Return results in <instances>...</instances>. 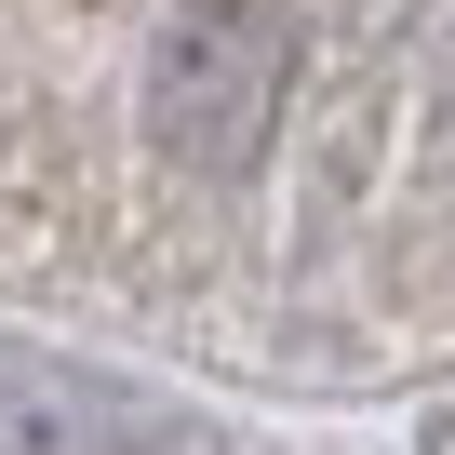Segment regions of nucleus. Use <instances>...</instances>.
Listing matches in <instances>:
<instances>
[{
  "instance_id": "f03ea898",
  "label": "nucleus",
  "mask_w": 455,
  "mask_h": 455,
  "mask_svg": "<svg viewBox=\"0 0 455 455\" xmlns=\"http://www.w3.org/2000/svg\"><path fill=\"white\" fill-rule=\"evenodd\" d=\"M0 455H174L148 402L94 388V375H54L28 348H0Z\"/></svg>"
},
{
  "instance_id": "f257e3e1",
  "label": "nucleus",
  "mask_w": 455,
  "mask_h": 455,
  "mask_svg": "<svg viewBox=\"0 0 455 455\" xmlns=\"http://www.w3.org/2000/svg\"><path fill=\"white\" fill-rule=\"evenodd\" d=\"M295 81V0H188L148 54V134L174 161H255Z\"/></svg>"
}]
</instances>
